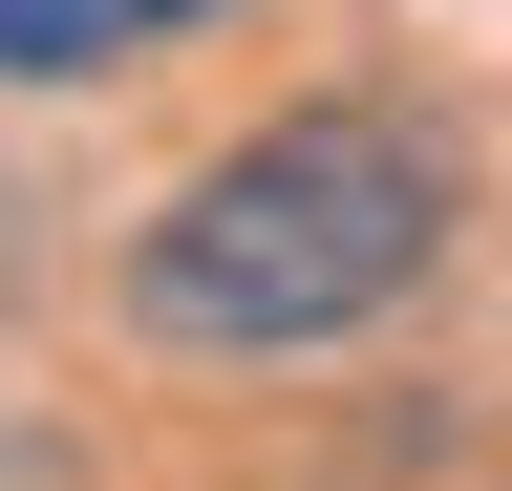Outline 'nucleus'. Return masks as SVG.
Segmentation results:
<instances>
[{
	"instance_id": "nucleus-2",
	"label": "nucleus",
	"mask_w": 512,
	"mask_h": 491,
	"mask_svg": "<svg viewBox=\"0 0 512 491\" xmlns=\"http://www.w3.org/2000/svg\"><path fill=\"white\" fill-rule=\"evenodd\" d=\"M214 22H256V0H0V86H128Z\"/></svg>"
},
{
	"instance_id": "nucleus-1",
	"label": "nucleus",
	"mask_w": 512,
	"mask_h": 491,
	"mask_svg": "<svg viewBox=\"0 0 512 491\" xmlns=\"http://www.w3.org/2000/svg\"><path fill=\"white\" fill-rule=\"evenodd\" d=\"M448 235H470V150H448V107L406 86H299L256 107L235 150H192L150 214H128L107 257V321L150 363H320L363 321H406L448 278Z\"/></svg>"
}]
</instances>
